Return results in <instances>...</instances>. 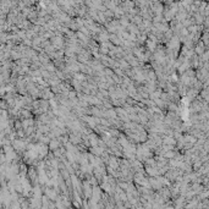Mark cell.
Here are the masks:
<instances>
[{"instance_id":"6da1fadb","label":"cell","mask_w":209,"mask_h":209,"mask_svg":"<svg viewBox=\"0 0 209 209\" xmlns=\"http://www.w3.org/2000/svg\"><path fill=\"white\" fill-rule=\"evenodd\" d=\"M89 151H90V153H92V154H94V155L100 157L102 154H103V152H104V149L100 148V147H98V146H92Z\"/></svg>"},{"instance_id":"7a4b0ae2","label":"cell","mask_w":209,"mask_h":209,"mask_svg":"<svg viewBox=\"0 0 209 209\" xmlns=\"http://www.w3.org/2000/svg\"><path fill=\"white\" fill-rule=\"evenodd\" d=\"M194 50H196V54H197V55L201 56L202 54L206 52V45H204L202 42H199V44L196 45V49H194Z\"/></svg>"},{"instance_id":"3957f363","label":"cell","mask_w":209,"mask_h":209,"mask_svg":"<svg viewBox=\"0 0 209 209\" xmlns=\"http://www.w3.org/2000/svg\"><path fill=\"white\" fill-rule=\"evenodd\" d=\"M60 147V141H59L58 138L54 137L52 141H50V144H49V148L52 149V151H54V149H56Z\"/></svg>"},{"instance_id":"277c9868","label":"cell","mask_w":209,"mask_h":209,"mask_svg":"<svg viewBox=\"0 0 209 209\" xmlns=\"http://www.w3.org/2000/svg\"><path fill=\"white\" fill-rule=\"evenodd\" d=\"M147 48H148V50H151V52H153V50H154V49H155V42H154V40H153V42H152V40H151V39H149V40H148V42H147Z\"/></svg>"}]
</instances>
